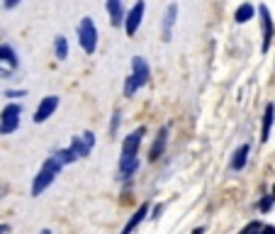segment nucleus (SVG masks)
<instances>
[{"label":"nucleus","mask_w":275,"mask_h":234,"mask_svg":"<svg viewBox=\"0 0 275 234\" xmlns=\"http://www.w3.org/2000/svg\"><path fill=\"white\" fill-rule=\"evenodd\" d=\"M61 168H64V164H61L56 156H49V159H46L44 166L39 168V173H37L32 180V198H39V195L54 183L56 176L61 173Z\"/></svg>","instance_id":"f257e3e1"},{"label":"nucleus","mask_w":275,"mask_h":234,"mask_svg":"<svg viewBox=\"0 0 275 234\" xmlns=\"http://www.w3.org/2000/svg\"><path fill=\"white\" fill-rule=\"evenodd\" d=\"M76 34H78V44L83 46L86 54H95L98 49V27L93 22V17H83L76 27Z\"/></svg>","instance_id":"f03ea898"},{"label":"nucleus","mask_w":275,"mask_h":234,"mask_svg":"<svg viewBox=\"0 0 275 234\" xmlns=\"http://www.w3.org/2000/svg\"><path fill=\"white\" fill-rule=\"evenodd\" d=\"M20 117H22V105H20V102H8V105L0 110V134L8 137V134L17 132Z\"/></svg>","instance_id":"7ed1b4c3"},{"label":"nucleus","mask_w":275,"mask_h":234,"mask_svg":"<svg viewBox=\"0 0 275 234\" xmlns=\"http://www.w3.org/2000/svg\"><path fill=\"white\" fill-rule=\"evenodd\" d=\"M258 17H261V32H263V44H261V51H268L270 44H273V37H275V24H273V17H270V10L261 5L258 8Z\"/></svg>","instance_id":"20e7f679"},{"label":"nucleus","mask_w":275,"mask_h":234,"mask_svg":"<svg viewBox=\"0 0 275 234\" xmlns=\"http://www.w3.org/2000/svg\"><path fill=\"white\" fill-rule=\"evenodd\" d=\"M144 12H146V3L144 0H136L134 3V8L127 12V20H124V32L134 37V34L139 32V27H142V20H144Z\"/></svg>","instance_id":"39448f33"},{"label":"nucleus","mask_w":275,"mask_h":234,"mask_svg":"<svg viewBox=\"0 0 275 234\" xmlns=\"http://www.w3.org/2000/svg\"><path fill=\"white\" fill-rule=\"evenodd\" d=\"M59 110V95H46V98H42L39 100V105H37V110H34V122L37 124H42V122H46L54 112Z\"/></svg>","instance_id":"423d86ee"},{"label":"nucleus","mask_w":275,"mask_h":234,"mask_svg":"<svg viewBox=\"0 0 275 234\" xmlns=\"http://www.w3.org/2000/svg\"><path fill=\"white\" fill-rule=\"evenodd\" d=\"M144 127H139V129H134V132H129L127 137H124V142H122V156H136L139 154V146H142V137H144Z\"/></svg>","instance_id":"0eeeda50"},{"label":"nucleus","mask_w":275,"mask_h":234,"mask_svg":"<svg viewBox=\"0 0 275 234\" xmlns=\"http://www.w3.org/2000/svg\"><path fill=\"white\" fill-rule=\"evenodd\" d=\"M105 8L110 15V24L112 27H120L127 20V12H124V3L122 0H105Z\"/></svg>","instance_id":"6e6552de"},{"label":"nucleus","mask_w":275,"mask_h":234,"mask_svg":"<svg viewBox=\"0 0 275 234\" xmlns=\"http://www.w3.org/2000/svg\"><path fill=\"white\" fill-rule=\"evenodd\" d=\"M132 76L139 81V86H146L149 83V78H151V68H149V64H146V59H142V56H134L132 59Z\"/></svg>","instance_id":"1a4fd4ad"},{"label":"nucleus","mask_w":275,"mask_h":234,"mask_svg":"<svg viewBox=\"0 0 275 234\" xmlns=\"http://www.w3.org/2000/svg\"><path fill=\"white\" fill-rule=\"evenodd\" d=\"M168 127H161L158 129V137L154 139V144H151V151H149V159L151 161H158L161 156H163V151H166V144H168Z\"/></svg>","instance_id":"9d476101"},{"label":"nucleus","mask_w":275,"mask_h":234,"mask_svg":"<svg viewBox=\"0 0 275 234\" xmlns=\"http://www.w3.org/2000/svg\"><path fill=\"white\" fill-rule=\"evenodd\" d=\"M176 20H178V3H171V5L166 8V15H163V42H171Z\"/></svg>","instance_id":"9b49d317"},{"label":"nucleus","mask_w":275,"mask_h":234,"mask_svg":"<svg viewBox=\"0 0 275 234\" xmlns=\"http://www.w3.org/2000/svg\"><path fill=\"white\" fill-rule=\"evenodd\" d=\"M146 215H149V202H142V205L136 207V212H134L132 217H129V222L124 224L122 234H134V229H136V227H139V224L146 220Z\"/></svg>","instance_id":"f8f14e48"},{"label":"nucleus","mask_w":275,"mask_h":234,"mask_svg":"<svg viewBox=\"0 0 275 234\" xmlns=\"http://www.w3.org/2000/svg\"><path fill=\"white\" fill-rule=\"evenodd\" d=\"M136 168H139V159L136 156H120V176L117 178H132L134 173H136Z\"/></svg>","instance_id":"ddd939ff"},{"label":"nucleus","mask_w":275,"mask_h":234,"mask_svg":"<svg viewBox=\"0 0 275 234\" xmlns=\"http://www.w3.org/2000/svg\"><path fill=\"white\" fill-rule=\"evenodd\" d=\"M273 122H275V105H273V102H268V105H265V112H263V129H261V142H268V139H270Z\"/></svg>","instance_id":"4468645a"},{"label":"nucleus","mask_w":275,"mask_h":234,"mask_svg":"<svg viewBox=\"0 0 275 234\" xmlns=\"http://www.w3.org/2000/svg\"><path fill=\"white\" fill-rule=\"evenodd\" d=\"M256 12H258V10L253 8L251 3H241V5L234 10V22H236V24H246L249 20L256 17Z\"/></svg>","instance_id":"2eb2a0df"},{"label":"nucleus","mask_w":275,"mask_h":234,"mask_svg":"<svg viewBox=\"0 0 275 234\" xmlns=\"http://www.w3.org/2000/svg\"><path fill=\"white\" fill-rule=\"evenodd\" d=\"M0 64L8 66L10 71L17 68V64H20V59H17V54H15V49L10 44H0Z\"/></svg>","instance_id":"dca6fc26"},{"label":"nucleus","mask_w":275,"mask_h":234,"mask_svg":"<svg viewBox=\"0 0 275 234\" xmlns=\"http://www.w3.org/2000/svg\"><path fill=\"white\" fill-rule=\"evenodd\" d=\"M249 144H241L236 151H234V156H231V168L234 171H241L243 166H246V161H249Z\"/></svg>","instance_id":"f3484780"},{"label":"nucleus","mask_w":275,"mask_h":234,"mask_svg":"<svg viewBox=\"0 0 275 234\" xmlns=\"http://www.w3.org/2000/svg\"><path fill=\"white\" fill-rule=\"evenodd\" d=\"M68 149H71V151H73V154H76L78 159H86V156H88L90 151H93V149H90V146L86 144L83 134H80V137H73V139H71V146H68Z\"/></svg>","instance_id":"a211bd4d"},{"label":"nucleus","mask_w":275,"mask_h":234,"mask_svg":"<svg viewBox=\"0 0 275 234\" xmlns=\"http://www.w3.org/2000/svg\"><path fill=\"white\" fill-rule=\"evenodd\" d=\"M54 51H56V59H59V61H66V59H68V39L64 37V34H59V37H56Z\"/></svg>","instance_id":"6ab92c4d"},{"label":"nucleus","mask_w":275,"mask_h":234,"mask_svg":"<svg viewBox=\"0 0 275 234\" xmlns=\"http://www.w3.org/2000/svg\"><path fill=\"white\" fill-rule=\"evenodd\" d=\"M139 88H142V86H139V81H136V78H134L132 73L124 78V95H127V98H134Z\"/></svg>","instance_id":"aec40b11"},{"label":"nucleus","mask_w":275,"mask_h":234,"mask_svg":"<svg viewBox=\"0 0 275 234\" xmlns=\"http://www.w3.org/2000/svg\"><path fill=\"white\" fill-rule=\"evenodd\" d=\"M54 156L66 166V164H73V161H78V156L71 151V149H59V151H54Z\"/></svg>","instance_id":"412c9836"},{"label":"nucleus","mask_w":275,"mask_h":234,"mask_svg":"<svg viewBox=\"0 0 275 234\" xmlns=\"http://www.w3.org/2000/svg\"><path fill=\"white\" fill-rule=\"evenodd\" d=\"M273 205H275V195L270 193V195H263V200L258 202V210H261V212H270Z\"/></svg>","instance_id":"4be33fe9"},{"label":"nucleus","mask_w":275,"mask_h":234,"mask_svg":"<svg viewBox=\"0 0 275 234\" xmlns=\"http://www.w3.org/2000/svg\"><path fill=\"white\" fill-rule=\"evenodd\" d=\"M120 122H122V115H120V112H115V115H112V122H110V137H115V134H117V129H120Z\"/></svg>","instance_id":"5701e85b"},{"label":"nucleus","mask_w":275,"mask_h":234,"mask_svg":"<svg viewBox=\"0 0 275 234\" xmlns=\"http://www.w3.org/2000/svg\"><path fill=\"white\" fill-rule=\"evenodd\" d=\"M24 95H27V90H8L5 93V98H12V100L15 98H24Z\"/></svg>","instance_id":"b1692460"},{"label":"nucleus","mask_w":275,"mask_h":234,"mask_svg":"<svg viewBox=\"0 0 275 234\" xmlns=\"http://www.w3.org/2000/svg\"><path fill=\"white\" fill-rule=\"evenodd\" d=\"M83 139H86V144H88L90 149L95 146V134H93V132H83Z\"/></svg>","instance_id":"393cba45"},{"label":"nucleus","mask_w":275,"mask_h":234,"mask_svg":"<svg viewBox=\"0 0 275 234\" xmlns=\"http://www.w3.org/2000/svg\"><path fill=\"white\" fill-rule=\"evenodd\" d=\"M20 3H22V0H3V5H5L8 10H12V8H17Z\"/></svg>","instance_id":"a878e982"},{"label":"nucleus","mask_w":275,"mask_h":234,"mask_svg":"<svg viewBox=\"0 0 275 234\" xmlns=\"http://www.w3.org/2000/svg\"><path fill=\"white\" fill-rule=\"evenodd\" d=\"M258 234H275V227L273 224H268V227H261V232Z\"/></svg>","instance_id":"bb28decb"},{"label":"nucleus","mask_w":275,"mask_h":234,"mask_svg":"<svg viewBox=\"0 0 275 234\" xmlns=\"http://www.w3.org/2000/svg\"><path fill=\"white\" fill-rule=\"evenodd\" d=\"M161 212H163V205H156L154 215H151V220H158V217H161Z\"/></svg>","instance_id":"cd10ccee"},{"label":"nucleus","mask_w":275,"mask_h":234,"mask_svg":"<svg viewBox=\"0 0 275 234\" xmlns=\"http://www.w3.org/2000/svg\"><path fill=\"white\" fill-rule=\"evenodd\" d=\"M10 232V227H8V224H0V234H8Z\"/></svg>","instance_id":"c85d7f7f"},{"label":"nucleus","mask_w":275,"mask_h":234,"mask_svg":"<svg viewBox=\"0 0 275 234\" xmlns=\"http://www.w3.org/2000/svg\"><path fill=\"white\" fill-rule=\"evenodd\" d=\"M193 234H205V227H198V229H193Z\"/></svg>","instance_id":"c756f323"},{"label":"nucleus","mask_w":275,"mask_h":234,"mask_svg":"<svg viewBox=\"0 0 275 234\" xmlns=\"http://www.w3.org/2000/svg\"><path fill=\"white\" fill-rule=\"evenodd\" d=\"M39 234H51V229H42V232H39Z\"/></svg>","instance_id":"7c9ffc66"},{"label":"nucleus","mask_w":275,"mask_h":234,"mask_svg":"<svg viewBox=\"0 0 275 234\" xmlns=\"http://www.w3.org/2000/svg\"><path fill=\"white\" fill-rule=\"evenodd\" d=\"M273 195H275V186H273Z\"/></svg>","instance_id":"2f4dec72"}]
</instances>
